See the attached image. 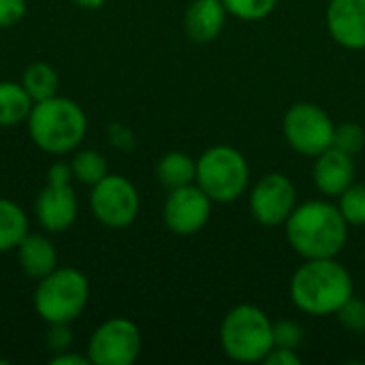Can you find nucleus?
Returning <instances> with one entry per match:
<instances>
[{"instance_id":"nucleus-1","label":"nucleus","mask_w":365,"mask_h":365,"mask_svg":"<svg viewBox=\"0 0 365 365\" xmlns=\"http://www.w3.org/2000/svg\"><path fill=\"white\" fill-rule=\"evenodd\" d=\"M284 225L289 246L304 259H336L349 242V222L329 201L295 205Z\"/></svg>"},{"instance_id":"nucleus-21","label":"nucleus","mask_w":365,"mask_h":365,"mask_svg":"<svg viewBox=\"0 0 365 365\" xmlns=\"http://www.w3.org/2000/svg\"><path fill=\"white\" fill-rule=\"evenodd\" d=\"M71 171L73 178L86 186H94L109 173L105 156L96 150H79L71 160Z\"/></svg>"},{"instance_id":"nucleus-19","label":"nucleus","mask_w":365,"mask_h":365,"mask_svg":"<svg viewBox=\"0 0 365 365\" xmlns=\"http://www.w3.org/2000/svg\"><path fill=\"white\" fill-rule=\"evenodd\" d=\"M28 235V216L21 205L11 199H0V255L17 250Z\"/></svg>"},{"instance_id":"nucleus-17","label":"nucleus","mask_w":365,"mask_h":365,"mask_svg":"<svg viewBox=\"0 0 365 365\" xmlns=\"http://www.w3.org/2000/svg\"><path fill=\"white\" fill-rule=\"evenodd\" d=\"M34 101L21 83L0 81V126L9 128L28 120Z\"/></svg>"},{"instance_id":"nucleus-2","label":"nucleus","mask_w":365,"mask_h":365,"mask_svg":"<svg viewBox=\"0 0 365 365\" xmlns=\"http://www.w3.org/2000/svg\"><path fill=\"white\" fill-rule=\"evenodd\" d=\"M291 302L310 317H331L353 297V276L336 259H306L291 278Z\"/></svg>"},{"instance_id":"nucleus-27","label":"nucleus","mask_w":365,"mask_h":365,"mask_svg":"<svg viewBox=\"0 0 365 365\" xmlns=\"http://www.w3.org/2000/svg\"><path fill=\"white\" fill-rule=\"evenodd\" d=\"M45 342H47V349L53 355L71 351V346H73V331H71L68 323H49V329L45 334Z\"/></svg>"},{"instance_id":"nucleus-30","label":"nucleus","mask_w":365,"mask_h":365,"mask_svg":"<svg viewBox=\"0 0 365 365\" xmlns=\"http://www.w3.org/2000/svg\"><path fill=\"white\" fill-rule=\"evenodd\" d=\"M49 364L51 365H88L90 364V359H88V355L83 357V355H79V353L64 351V353L53 355V357L49 359Z\"/></svg>"},{"instance_id":"nucleus-12","label":"nucleus","mask_w":365,"mask_h":365,"mask_svg":"<svg viewBox=\"0 0 365 365\" xmlns=\"http://www.w3.org/2000/svg\"><path fill=\"white\" fill-rule=\"evenodd\" d=\"M212 203L214 201L197 184L173 188L163 205L165 227L182 237L195 235L207 225L212 216Z\"/></svg>"},{"instance_id":"nucleus-23","label":"nucleus","mask_w":365,"mask_h":365,"mask_svg":"<svg viewBox=\"0 0 365 365\" xmlns=\"http://www.w3.org/2000/svg\"><path fill=\"white\" fill-rule=\"evenodd\" d=\"M280 0H222L229 15L244 21H259L274 13Z\"/></svg>"},{"instance_id":"nucleus-28","label":"nucleus","mask_w":365,"mask_h":365,"mask_svg":"<svg viewBox=\"0 0 365 365\" xmlns=\"http://www.w3.org/2000/svg\"><path fill=\"white\" fill-rule=\"evenodd\" d=\"M26 15V0H0V28H11Z\"/></svg>"},{"instance_id":"nucleus-20","label":"nucleus","mask_w":365,"mask_h":365,"mask_svg":"<svg viewBox=\"0 0 365 365\" xmlns=\"http://www.w3.org/2000/svg\"><path fill=\"white\" fill-rule=\"evenodd\" d=\"M21 86L30 94V98L34 103H38V101L51 98V96L58 94L60 77H58L56 68L49 66L47 62H32L24 71Z\"/></svg>"},{"instance_id":"nucleus-8","label":"nucleus","mask_w":365,"mask_h":365,"mask_svg":"<svg viewBox=\"0 0 365 365\" xmlns=\"http://www.w3.org/2000/svg\"><path fill=\"white\" fill-rule=\"evenodd\" d=\"M282 130L287 143L302 156H319L334 143L336 124L325 109L314 103H295L284 113Z\"/></svg>"},{"instance_id":"nucleus-18","label":"nucleus","mask_w":365,"mask_h":365,"mask_svg":"<svg viewBox=\"0 0 365 365\" xmlns=\"http://www.w3.org/2000/svg\"><path fill=\"white\" fill-rule=\"evenodd\" d=\"M156 178H158V182L167 190L195 184V178H197V160H192L184 152H169V154H165L158 160V165H156Z\"/></svg>"},{"instance_id":"nucleus-24","label":"nucleus","mask_w":365,"mask_h":365,"mask_svg":"<svg viewBox=\"0 0 365 365\" xmlns=\"http://www.w3.org/2000/svg\"><path fill=\"white\" fill-rule=\"evenodd\" d=\"M334 148L355 156L365 148V130L355 124V122H344V124H336L334 130Z\"/></svg>"},{"instance_id":"nucleus-26","label":"nucleus","mask_w":365,"mask_h":365,"mask_svg":"<svg viewBox=\"0 0 365 365\" xmlns=\"http://www.w3.org/2000/svg\"><path fill=\"white\" fill-rule=\"evenodd\" d=\"M304 342V329L295 321H278L274 323V346H284V349H299Z\"/></svg>"},{"instance_id":"nucleus-7","label":"nucleus","mask_w":365,"mask_h":365,"mask_svg":"<svg viewBox=\"0 0 365 365\" xmlns=\"http://www.w3.org/2000/svg\"><path fill=\"white\" fill-rule=\"evenodd\" d=\"M71 163H53L47 171V184L34 201L38 225L47 233H62L77 220V195L71 186Z\"/></svg>"},{"instance_id":"nucleus-6","label":"nucleus","mask_w":365,"mask_h":365,"mask_svg":"<svg viewBox=\"0 0 365 365\" xmlns=\"http://www.w3.org/2000/svg\"><path fill=\"white\" fill-rule=\"evenodd\" d=\"M195 184L214 203H233L250 184L248 160L231 145H212L197 158Z\"/></svg>"},{"instance_id":"nucleus-22","label":"nucleus","mask_w":365,"mask_h":365,"mask_svg":"<svg viewBox=\"0 0 365 365\" xmlns=\"http://www.w3.org/2000/svg\"><path fill=\"white\" fill-rule=\"evenodd\" d=\"M338 207L349 227L365 225V184H351L338 201Z\"/></svg>"},{"instance_id":"nucleus-31","label":"nucleus","mask_w":365,"mask_h":365,"mask_svg":"<svg viewBox=\"0 0 365 365\" xmlns=\"http://www.w3.org/2000/svg\"><path fill=\"white\" fill-rule=\"evenodd\" d=\"M73 2L81 9H88V11H96L105 4V0H73Z\"/></svg>"},{"instance_id":"nucleus-4","label":"nucleus","mask_w":365,"mask_h":365,"mask_svg":"<svg viewBox=\"0 0 365 365\" xmlns=\"http://www.w3.org/2000/svg\"><path fill=\"white\" fill-rule=\"evenodd\" d=\"M220 349L237 364H263L274 349V323L261 308L240 304L220 323Z\"/></svg>"},{"instance_id":"nucleus-10","label":"nucleus","mask_w":365,"mask_h":365,"mask_svg":"<svg viewBox=\"0 0 365 365\" xmlns=\"http://www.w3.org/2000/svg\"><path fill=\"white\" fill-rule=\"evenodd\" d=\"M139 327L122 317L101 323L88 340V359L94 365H130L141 355Z\"/></svg>"},{"instance_id":"nucleus-13","label":"nucleus","mask_w":365,"mask_h":365,"mask_svg":"<svg viewBox=\"0 0 365 365\" xmlns=\"http://www.w3.org/2000/svg\"><path fill=\"white\" fill-rule=\"evenodd\" d=\"M325 21L331 38L344 49H365V0H329Z\"/></svg>"},{"instance_id":"nucleus-3","label":"nucleus","mask_w":365,"mask_h":365,"mask_svg":"<svg viewBox=\"0 0 365 365\" xmlns=\"http://www.w3.org/2000/svg\"><path fill=\"white\" fill-rule=\"evenodd\" d=\"M26 124L32 143L51 156L77 150L88 133V118L83 109L75 101L58 94L34 103Z\"/></svg>"},{"instance_id":"nucleus-15","label":"nucleus","mask_w":365,"mask_h":365,"mask_svg":"<svg viewBox=\"0 0 365 365\" xmlns=\"http://www.w3.org/2000/svg\"><path fill=\"white\" fill-rule=\"evenodd\" d=\"M227 15L222 0H192L184 13L186 36L197 45L216 41L225 30Z\"/></svg>"},{"instance_id":"nucleus-14","label":"nucleus","mask_w":365,"mask_h":365,"mask_svg":"<svg viewBox=\"0 0 365 365\" xmlns=\"http://www.w3.org/2000/svg\"><path fill=\"white\" fill-rule=\"evenodd\" d=\"M355 173L357 169L353 156L334 145L314 156L312 180L325 197H340L351 184H355Z\"/></svg>"},{"instance_id":"nucleus-5","label":"nucleus","mask_w":365,"mask_h":365,"mask_svg":"<svg viewBox=\"0 0 365 365\" xmlns=\"http://www.w3.org/2000/svg\"><path fill=\"white\" fill-rule=\"evenodd\" d=\"M90 302V284L83 272L75 267H56L38 280L34 291V310L49 323L77 321Z\"/></svg>"},{"instance_id":"nucleus-9","label":"nucleus","mask_w":365,"mask_h":365,"mask_svg":"<svg viewBox=\"0 0 365 365\" xmlns=\"http://www.w3.org/2000/svg\"><path fill=\"white\" fill-rule=\"evenodd\" d=\"M139 192L124 175L107 173L92 186L90 210L92 216L107 229H126L139 216Z\"/></svg>"},{"instance_id":"nucleus-11","label":"nucleus","mask_w":365,"mask_h":365,"mask_svg":"<svg viewBox=\"0 0 365 365\" xmlns=\"http://www.w3.org/2000/svg\"><path fill=\"white\" fill-rule=\"evenodd\" d=\"M250 214L263 227H280L297 205L295 184L284 173L263 175L250 190Z\"/></svg>"},{"instance_id":"nucleus-25","label":"nucleus","mask_w":365,"mask_h":365,"mask_svg":"<svg viewBox=\"0 0 365 365\" xmlns=\"http://www.w3.org/2000/svg\"><path fill=\"white\" fill-rule=\"evenodd\" d=\"M340 325L353 334H365V302L359 297H351L338 312H336Z\"/></svg>"},{"instance_id":"nucleus-16","label":"nucleus","mask_w":365,"mask_h":365,"mask_svg":"<svg viewBox=\"0 0 365 365\" xmlns=\"http://www.w3.org/2000/svg\"><path fill=\"white\" fill-rule=\"evenodd\" d=\"M17 261L28 278L41 280L58 267V252L49 237L41 233H28L17 246Z\"/></svg>"},{"instance_id":"nucleus-29","label":"nucleus","mask_w":365,"mask_h":365,"mask_svg":"<svg viewBox=\"0 0 365 365\" xmlns=\"http://www.w3.org/2000/svg\"><path fill=\"white\" fill-rule=\"evenodd\" d=\"M265 365H302V357L297 355L295 349H284V346H274L267 357L263 359Z\"/></svg>"}]
</instances>
